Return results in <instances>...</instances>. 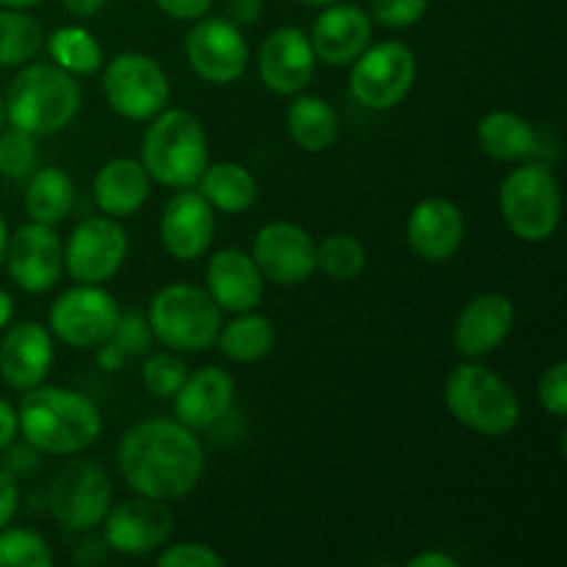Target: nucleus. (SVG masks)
I'll return each mask as SVG.
<instances>
[{
  "label": "nucleus",
  "mask_w": 567,
  "mask_h": 567,
  "mask_svg": "<svg viewBox=\"0 0 567 567\" xmlns=\"http://www.w3.org/2000/svg\"><path fill=\"white\" fill-rule=\"evenodd\" d=\"M116 460L127 487L158 502L188 496L205 471L203 443L177 419H144L127 426Z\"/></svg>",
  "instance_id": "1"
},
{
  "label": "nucleus",
  "mask_w": 567,
  "mask_h": 567,
  "mask_svg": "<svg viewBox=\"0 0 567 567\" xmlns=\"http://www.w3.org/2000/svg\"><path fill=\"white\" fill-rule=\"evenodd\" d=\"M17 430L39 454H81L97 441L103 415L97 404L70 388L37 385L17 408Z\"/></svg>",
  "instance_id": "2"
},
{
  "label": "nucleus",
  "mask_w": 567,
  "mask_h": 567,
  "mask_svg": "<svg viewBox=\"0 0 567 567\" xmlns=\"http://www.w3.org/2000/svg\"><path fill=\"white\" fill-rule=\"evenodd\" d=\"M9 125L22 127L33 136L61 133L81 109V89L75 75L55 64H22L3 94Z\"/></svg>",
  "instance_id": "3"
},
{
  "label": "nucleus",
  "mask_w": 567,
  "mask_h": 567,
  "mask_svg": "<svg viewBox=\"0 0 567 567\" xmlns=\"http://www.w3.org/2000/svg\"><path fill=\"white\" fill-rule=\"evenodd\" d=\"M138 161L161 186L194 188L210 164L203 122L186 109L158 111L144 131Z\"/></svg>",
  "instance_id": "4"
},
{
  "label": "nucleus",
  "mask_w": 567,
  "mask_h": 567,
  "mask_svg": "<svg viewBox=\"0 0 567 567\" xmlns=\"http://www.w3.org/2000/svg\"><path fill=\"white\" fill-rule=\"evenodd\" d=\"M443 402L449 415L476 435L504 437L520 424V399L515 388L476 360L457 365L449 374Z\"/></svg>",
  "instance_id": "5"
},
{
  "label": "nucleus",
  "mask_w": 567,
  "mask_h": 567,
  "mask_svg": "<svg viewBox=\"0 0 567 567\" xmlns=\"http://www.w3.org/2000/svg\"><path fill=\"white\" fill-rule=\"evenodd\" d=\"M498 210L515 238L543 244L563 221V188L548 164L520 161L498 188Z\"/></svg>",
  "instance_id": "6"
},
{
  "label": "nucleus",
  "mask_w": 567,
  "mask_h": 567,
  "mask_svg": "<svg viewBox=\"0 0 567 567\" xmlns=\"http://www.w3.org/2000/svg\"><path fill=\"white\" fill-rule=\"evenodd\" d=\"M147 319L155 341L172 352H205L219 336L221 310L205 288L172 282L155 293Z\"/></svg>",
  "instance_id": "7"
},
{
  "label": "nucleus",
  "mask_w": 567,
  "mask_h": 567,
  "mask_svg": "<svg viewBox=\"0 0 567 567\" xmlns=\"http://www.w3.org/2000/svg\"><path fill=\"white\" fill-rule=\"evenodd\" d=\"M349 66V92L369 111L396 109L413 92L419 78V59L413 48L396 39L369 44Z\"/></svg>",
  "instance_id": "8"
},
{
  "label": "nucleus",
  "mask_w": 567,
  "mask_h": 567,
  "mask_svg": "<svg viewBox=\"0 0 567 567\" xmlns=\"http://www.w3.org/2000/svg\"><path fill=\"white\" fill-rule=\"evenodd\" d=\"M114 504V487L103 465L72 460L48 487V507L66 532H92Z\"/></svg>",
  "instance_id": "9"
},
{
  "label": "nucleus",
  "mask_w": 567,
  "mask_h": 567,
  "mask_svg": "<svg viewBox=\"0 0 567 567\" xmlns=\"http://www.w3.org/2000/svg\"><path fill=\"white\" fill-rule=\"evenodd\" d=\"M103 92L116 114L144 122L169 103V78L153 55L120 53L105 64Z\"/></svg>",
  "instance_id": "10"
},
{
  "label": "nucleus",
  "mask_w": 567,
  "mask_h": 567,
  "mask_svg": "<svg viewBox=\"0 0 567 567\" xmlns=\"http://www.w3.org/2000/svg\"><path fill=\"white\" fill-rule=\"evenodd\" d=\"M116 316L120 305L103 286L78 282L66 288L50 308V336L72 349H94L109 341Z\"/></svg>",
  "instance_id": "11"
},
{
  "label": "nucleus",
  "mask_w": 567,
  "mask_h": 567,
  "mask_svg": "<svg viewBox=\"0 0 567 567\" xmlns=\"http://www.w3.org/2000/svg\"><path fill=\"white\" fill-rule=\"evenodd\" d=\"M127 258V236L111 216H89L64 244V271L75 282L103 286L120 275Z\"/></svg>",
  "instance_id": "12"
},
{
  "label": "nucleus",
  "mask_w": 567,
  "mask_h": 567,
  "mask_svg": "<svg viewBox=\"0 0 567 567\" xmlns=\"http://www.w3.org/2000/svg\"><path fill=\"white\" fill-rule=\"evenodd\" d=\"M188 66L203 81L227 86L238 81L249 64V48L241 28L227 17H199L186 37Z\"/></svg>",
  "instance_id": "13"
},
{
  "label": "nucleus",
  "mask_w": 567,
  "mask_h": 567,
  "mask_svg": "<svg viewBox=\"0 0 567 567\" xmlns=\"http://www.w3.org/2000/svg\"><path fill=\"white\" fill-rule=\"evenodd\" d=\"M166 502L147 496H133L127 502L111 504L109 515L103 518V540L111 551L125 557H147L161 551L169 543L175 529Z\"/></svg>",
  "instance_id": "14"
},
{
  "label": "nucleus",
  "mask_w": 567,
  "mask_h": 567,
  "mask_svg": "<svg viewBox=\"0 0 567 567\" xmlns=\"http://www.w3.org/2000/svg\"><path fill=\"white\" fill-rule=\"evenodd\" d=\"M252 260L264 280L302 286L316 271V241L297 221H269L255 236Z\"/></svg>",
  "instance_id": "15"
},
{
  "label": "nucleus",
  "mask_w": 567,
  "mask_h": 567,
  "mask_svg": "<svg viewBox=\"0 0 567 567\" xmlns=\"http://www.w3.org/2000/svg\"><path fill=\"white\" fill-rule=\"evenodd\" d=\"M3 264L20 291L44 293L64 275V244L53 227L28 221L9 236Z\"/></svg>",
  "instance_id": "16"
},
{
  "label": "nucleus",
  "mask_w": 567,
  "mask_h": 567,
  "mask_svg": "<svg viewBox=\"0 0 567 567\" xmlns=\"http://www.w3.org/2000/svg\"><path fill=\"white\" fill-rule=\"evenodd\" d=\"M316 61L319 59H316L308 33L297 25H282L271 31L260 44V81L275 94L293 97V94L305 92L308 83L313 81Z\"/></svg>",
  "instance_id": "17"
},
{
  "label": "nucleus",
  "mask_w": 567,
  "mask_h": 567,
  "mask_svg": "<svg viewBox=\"0 0 567 567\" xmlns=\"http://www.w3.org/2000/svg\"><path fill=\"white\" fill-rule=\"evenodd\" d=\"M515 327V305L504 293H476L454 321V352L465 360H480L496 352Z\"/></svg>",
  "instance_id": "18"
},
{
  "label": "nucleus",
  "mask_w": 567,
  "mask_h": 567,
  "mask_svg": "<svg viewBox=\"0 0 567 567\" xmlns=\"http://www.w3.org/2000/svg\"><path fill=\"white\" fill-rule=\"evenodd\" d=\"M161 244L181 264L203 258L216 236V214L194 188H181L161 216Z\"/></svg>",
  "instance_id": "19"
},
{
  "label": "nucleus",
  "mask_w": 567,
  "mask_h": 567,
  "mask_svg": "<svg viewBox=\"0 0 567 567\" xmlns=\"http://www.w3.org/2000/svg\"><path fill=\"white\" fill-rule=\"evenodd\" d=\"M374 22L369 11L358 3H332L321 9V14L310 28V44L316 59L330 66H349L371 44Z\"/></svg>",
  "instance_id": "20"
},
{
  "label": "nucleus",
  "mask_w": 567,
  "mask_h": 567,
  "mask_svg": "<svg viewBox=\"0 0 567 567\" xmlns=\"http://www.w3.org/2000/svg\"><path fill=\"white\" fill-rule=\"evenodd\" d=\"M410 249L426 264L454 258L465 241V216L457 203L446 197H426L410 210L404 227Z\"/></svg>",
  "instance_id": "21"
},
{
  "label": "nucleus",
  "mask_w": 567,
  "mask_h": 567,
  "mask_svg": "<svg viewBox=\"0 0 567 567\" xmlns=\"http://www.w3.org/2000/svg\"><path fill=\"white\" fill-rule=\"evenodd\" d=\"M53 336L37 321H20L0 341V374L14 391H31L48 380L53 369Z\"/></svg>",
  "instance_id": "22"
},
{
  "label": "nucleus",
  "mask_w": 567,
  "mask_h": 567,
  "mask_svg": "<svg viewBox=\"0 0 567 567\" xmlns=\"http://www.w3.org/2000/svg\"><path fill=\"white\" fill-rule=\"evenodd\" d=\"M264 275L252 255L241 249H219L205 266V291L210 293L221 313H247L258 310L264 299Z\"/></svg>",
  "instance_id": "23"
},
{
  "label": "nucleus",
  "mask_w": 567,
  "mask_h": 567,
  "mask_svg": "<svg viewBox=\"0 0 567 567\" xmlns=\"http://www.w3.org/2000/svg\"><path fill=\"white\" fill-rule=\"evenodd\" d=\"M175 402V419L188 430H208L219 424L236 402V380L230 371L205 365V369L188 371L181 391L172 396Z\"/></svg>",
  "instance_id": "24"
},
{
  "label": "nucleus",
  "mask_w": 567,
  "mask_h": 567,
  "mask_svg": "<svg viewBox=\"0 0 567 567\" xmlns=\"http://www.w3.org/2000/svg\"><path fill=\"white\" fill-rule=\"evenodd\" d=\"M153 177L147 175L138 158H111L103 169L94 175V203L111 219H125L142 210L147 203Z\"/></svg>",
  "instance_id": "25"
},
{
  "label": "nucleus",
  "mask_w": 567,
  "mask_h": 567,
  "mask_svg": "<svg viewBox=\"0 0 567 567\" xmlns=\"http://www.w3.org/2000/svg\"><path fill=\"white\" fill-rule=\"evenodd\" d=\"M476 144L485 155L507 164H520L537 155L540 138L535 125L515 111H487L476 125Z\"/></svg>",
  "instance_id": "26"
},
{
  "label": "nucleus",
  "mask_w": 567,
  "mask_h": 567,
  "mask_svg": "<svg viewBox=\"0 0 567 567\" xmlns=\"http://www.w3.org/2000/svg\"><path fill=\"white\" fill-rule=\"evenodd\" d=\"M197 192L221 214H244L258 199V177L236 161H216L205 166Z\"/></svg>",
  "instance_id": "27"
},
{
  "label": "nucleus",
  "mask_w": 567,
  "mask_h": 567,
  "mask_svg": "<svg viewBox=\"0 0 567 567\" xmlns=\"http://www.w3.org/2000/svg\"><path fill=\"white\" fill-rule=\"evenodd\" d=\"M286 122L291 138L305 153H324V150H330L336 144L338 131H341L336 109L327 100L305 92L293 94Z\"/></svg>",
  "instance_id": "28"
},
{
  "label": "nucleus",
  "mask_w": 567,
  "mask_h": 567,
  "mask_svg": "<svg viewBox=\"0 0 567 567\" xmlns=\"http://www.w3.org/2000/svg\"><path fill=\"white\" fill-rule=\"evenodd\" d=\"M277 330L269 316L258 310L233 313L230 321H221L216 347L233 363H258L275 349Z\"/></svg>",
  "instance_id": "29"
},
{
  "label": "nucleus",
  "mask_w": 567,
  "mask_h": 567,
  "mask_svg": "<svg viewBox=\"0 0 567 567\" xmlns=\"http://www.w3.org/2000/svg\"><path fill=\"white\" fill-rule=\"evenodd\" d=\"M31 181L25 188V210L31 221L39 225L55 227L66 219L75 199V188H72L70 175L59 166H44V169H33Z\"/></svg>",
  "instance_id": "30"
},
{
  "label": "nucleus",
  "mask_w": 567,
  "mask_h": 567,
  "mask_svg": "<svg viewBox=\"0 0 567 567\" xmlns=\"http://www.w3.org/2000/svg\"><path fill=\"white\" fill-rule=\"evenodd\" d=\"M50 59L70 75H94L103 66V48L92 31L81 25H61L48 37Z\"/></svg>",
  "instance_id": "31"
},
{
  "label": "nucleus",
  "mask_w": 567,
  "mask_h": 567,
  "mask_svg": "<svg viewBox=\"0 0 567 567\" xmlns=\"http://www.w3.org/2000/svg\"><path fill=\"white\" fill-rule=\"evenodd\" d=\"M42 42L44 31L37 17L20 9H0V70L37 59Z\"/></svg>",
  "instance_id": "32"
},
{
  "label": "nucleus",
  "mask_w": 567,
  "mask_h": 567,
  "mask_svg": "<svg viewBox=\"0 0 567 567\" xmlns=\"http://www.w3.org/2000/svg\"><path fill=\"white\" fill-rule=\"evenodd\" d=\"M316 269L324 271L330 280H354L365 269V247L354 236L332 233L316 244Z\"/></svg>",
  "instance_id": "33"
},
{
  "label": "nucleus",
  "mask_w": 567,
  "mask_h": 567,
  "mask_svg": "<svg viewBox=\"0 0 567 567\" xmlns=\"http://www.w3.org/2000/svg\"><path fill=\"white\" fill-rule=\"evenodd\" d=\"M53 551L42 535L6 524L0 529V567H50Z\"/></svg>",
  "instance_id": "34"
},
{
  "label": "nucleus",
  "mask_w": 567,
  "mask_h": 567,
  "mask_svg": "<svg viewBox=\"0 0 567 567\" xmlns=\"http://www.w3.org/2000/svg\"><path fill=\"white\" fill-rule=\"evenodd\" d=\"M39 150H37V136L22 127L9 125L3 131L0 127V175L11 177V181H20L28 177L37 169Z\"/></svg>",
  "instance_id": "35"
},
{
  "label": "nucleus",
  "mask_w": 567,
  "mask_h": 567,
  "mask_svg": "<svg viewBox=\"0 0 567 567\" xmlns=\"http://www.w3.org/2000/svg\"><path fill=\"white\" fill-rule=\"evenodd\" d=\"M188 369L175 352H153L142 365V382L158 399H172L186 382Z\"/></svg>",
  "instance_id": "36"
},
{
  "label": "nucleus",
  "mask_w": 567,
  "mask_h": 567,
  "mask_svg": "<svg viewBox=\"0 0 567 567\" xmlns=\"http://www.w3.org/2000/svg\"><path fill=\"white\" fill-rule=\"evenodd\" d=\"M109 341H114L125 358H138V354L147 352L150 343L155 341L147 313H142L138 308H120V316H116V324L111 330Z\"/></svg>",
  "instance_id": "37"
},
{
  "label": "nucleus",
  "mask_w": 567,
  "mask_h": 567,
  "mask_svg": "<svg viewBox=\"0 0 567 567\" xmlns=\"http://www.w3.org/2000/svg\"><path fill=\"white\" fill-rule=\"evenodd\" d=\"M426 9H430V0H371L369 17L377 25L402 31L424 20Z\"/></svg>",
  "instance_id": "38"
},
{
  "label": "nucleus",
  "mask_w": 567,
  "mask_h": 567,
  "mask_svg": "<svg viewBox=\"0 0 567 567\" xmlns=\"http://www.w3.org/2000/svg\"><path fill=\"white\" fill-rule=\"evenodd\" d=\"M537 402L548 415L563 421L567 415V360H554L537 380Z\"/></svg>",
  "instance_id": "39"
},
{
  "label": "nucleus",
  "mask_w": 567,
  "mask_h": 567,
  "mask_svg": "<svg viewBox=\"0 0 567 567\" xmlns=\"http://www.w3.org/2000/svg\"><path fill=\"white\" fill-rule=\"evenodd\" d=\"M161 567H225V557L205 543H175L158 554Z\"/></svg>",
  "instance_id": "40"
},
{
  "label": "nucleus",
  "mask_w": 567,
  "mask_h": 567,
  "mask_svg": "<svg viewBox=\"0 0 567 567\" xmlns=\"http://www.w3.org/2000/svg\"><path fill=\"white\" fill-rule=\"evenodd\" d=\"M161 11L172 20H183V22H194L199 17H205L214 6V0H155Z\"/></svg>",
  "instance_id": "41"
},
{
  "label": "nucleus",
  "mask_w": 567,
  "mask_h": 567,
  "mask_svg": "<svg viewBox=\"0 0 567 567\" xmlns=\"http://www.w3.org/2000/svg\"><path fill=\"white\" fill-rule=\"evenodd\" d=\"M3 454H6L3 468L9 471L14 480L17 476L33 474V471L39 468V452L33 446H28V443H22V446H14V443H11Z\"/></svg>",
  "instance_id": "42"
},
{
  "label": "nucleus",
  "mask_w": 567,
  "mask_h": 567,
  "mask_svg": "<svg viewBox=\"0 0 567 567\" xmlns=\"http://www.w3.org/2000/svg\"><path fill=\"white\" fill-rule=\"evenodd\" d=\"M17 507H20V491H17V480L6 468H0V529L11 524Z\"/></svg>",
  "instance_id": "43"
},
{
  "label": "nucleus",
  "mask_w": 567,
  "mask_h": 567,
  "mask_svg": "<svg viewBox=\"0 0 567 567\" xmlns=\"http://www.w3.org/2000/svg\"><path fill=\"white\" fill-rule=\"evenodd\" d=\"M227 20L236 22L238 28L255 25L264 14V0H227Z\"/></svg>",
  "instance_id": "44"
},
{
  "label": "nucleus",
  "mask_w": 567,
  "mask_h": 567,
  "mask_svg": "<svg viewBox=\"0 0 567 567\" xmlns=\"http://www.w3.org/2000/svg\"><path fill=\"white\" fill-rule=\"evenodd\" d=\"M17 435H20V430H17V410L6 399H0V454L14 443Z\"/></svg>",
  "instance_id": "45"
},
{
  "label": "nucleus",
  "mask_w": 567,
  "mask_h": 567,
  "mask_svg": "<svg viewBox=\"0 0 567 567\" xmlns=\"http://www.w3.org/2000/svg\"><path fill=\"white\" fill-rule=\"evenodd\" d=\"M97 349V365L100 369H105V371H116V369H122V363H125V354H122V349L116 347L114 341H103L100 343V347H94Z\"/></svg>",
  "instance_id": "46"
},
{
  "label": "nucleus",
  "mask_w": 567,
  "mask_h": 567,
  "mask_svg": "<svg viewBox=\"0 0 567 567\" xmlns=\"http://www.w3.org/2000/svg\"><path fill=\"white\" fill-rule=\"evenodd\" d=\"M408 567H457V559L443 551H421L408 559Z\"/></svg>",
  "instance_id": "47"
},
{
  "label": "nucleus",
  "mask_w": 567,
  "mask_h": 567,
  "mask_svg": "<svg viewBox=\"0 0 567 567\" xmlns=\"http://www.w3.org/2000/svg\"><path fill=\"white\" fill-rule=\"evenodd\" d=\"M61 3H64V9L70 11L72 17L86 20V17H94L100 9H103L105 0H61Z\"/></svg>",
  "instance_id": "48"
},
{
  "label": "nucleus",
  "mask_w": 567,
  "mask_h": 567,
  "mask_svg": "<svg viewBox=\"0 0 567 567\" xmlns=\"http://www.w3.org/2000/svg\"><path fill=\"white\" fill-rule=\"evenodd\" d=\"M11 316H14V299L9 297V291L0 288V330L11 324Z\"/></svg>",
  "instance_id": "49"
},
{
  "label": "nucleus",
  "mask_w": 567,
  "mask_h": 567,
  "mask_svg": "<svg viewBox=\"0 0 567 567\" xmlns=\"http://www.w3.org/2000/svg\"><path fill=\"white\" fill-rule=\"evenodd\" d=\"M39 3H44V0H0V9L25 11V9H33V6H39Z\"/></svg>",
  "instance_id": "50"
},
{
  "label": "nucleus",
  "mask_w": 567,
  "mask_h": 567,
  "mask_svg": "<svg viewBox=\"0 0 567 567\" xmlns=\"http://www.w3.org/2000/svg\"><path fill=\"white\" fill-rule=\"evenodd\" d=\"M9 225H6V219H3V214H0V266H3V260H6V247H9Z\"/></svg>",
  "instance_id": "51"
},
{
  "label": "nucleus",
  "mask_w": 567,
  "mask_h": 567,
  "mask_svg": "<svg viewBox=\"0 0 567 567\" xmlns=\"http://www.w3.org/2000/svg\"><path fill=\"white\" fill-rule=\"evenodd\" d=\"M299 3H305V6H313V9H324V6L341 3V0H299Z\"/></svg>",
  "instance_id": "52"
},
{
  "label": "nucleus",
  "mask_w": 567,
  "mask_h": 567,
  "mask_svg": "<svg viewBox=\"0 0 567 567\" xmlns=\"http://www.w3.org/2000/svg\"><path fill=\"white\" fill-rule=\"evenodd\" d=\"M6 122V109H3V94H0V127H3Z\"/></svg>",
  "instance_id": "53"
}]
</instances>
